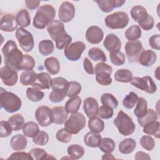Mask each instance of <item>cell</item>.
<instances>
[{
  "label": "cell",
  "mask_w": 160,
  "mask_h": 160,
  "mask_svg": "<svg viewBox=\"0 0 160 160\" xmlns=\"http://www.w3.org/2000/svg\"><path fill=\"white\" fill-rule=\"evenodd\" d=\"M47 31L55 41L56 47L58 49H62L72 42V38L66 32L64 25L61 21L55 19L51 21L47 26Z\"/></svg>",
  "instance_id": "6da1fadb"
},
{
  "label": "cell",
  "mask_w": 160,
  "mask_h": 160,
  "mask_svg": "<svg viewBox=\"0 0 160 160\" xmlns=\"http://www.w3.org/2000/svg\"><path fill=\"white\" fill-rule=\"evenodd\" d=\"M2 53L5 65L19 71L24 54L18 49L16 43L12 40L8 41L2 48Z\"/></svg>",
  "instance_id": "7a4b0ae2"
},
{
  "label": "cell",
  "mask_w": 160,
  "mask_h": 160,
  "mask_svg": "<svg viewBox=\"0 0 160 160\" xmlns=\"http://www.w3.org/2000/svg\"><path fill=\"white\" fill-rule=\"evenodd\" d=\"M56 16V10L50 4H44L40 6L33 18L32 25L34 28L42 29L53 21Z\"/></svg>",
  "instance_id": "3957f363"
},
{
  "label": "cell",
  "mask_w": 160,
  "mask_h": 160,
  "mask_svg": "<svg viewBox=\"0 0 160 160\" xmlns=\"http://www.w3.org/2000/svg\"><path fill=\"white\" fill-rule=\"evenodd\" d=\"M1 108H3L9 113H13L18 111L22 106L21 99L16 94L1 88L0 92Z\"/></svg>",
  "instance_id": "277c9868"
},
{
  "label": "cell",
  "mask_w": 160,
  "mask_h": 160,
  "mask_svg": "<svg viewBox=\"0 0 160 160\" xmlns=\"http://www.w3.org/2000/svg\"><path fill=\"white\" fill-rule=\"evenodd\" d=\"M114 124L119 132L125 136L132 134L136 129V125L132 118L122 110L118 112L116 118L114 119Z\"/></svg>",
  "instance_id": "5b68a950"
},
{
  "label": "cell",
  "mask_w": 160,
  "mask_h": 160,
  "mask_svg": "<svg viewBox=\"0 0 160 160\" xmlns=\"http://www.w3.org/2000/svg\"><path fill=\"white\" fill-rule=\"evenodd\" d=\"M129 20V16L126 12L118 11L108 15L104 19V22L108 28L116 29H123L126 27Z\"/></svg>",
  "instance_id": "8992f818"
},
{
  "label": "cell",
  "mask_w": 160,
  "mask_h": 160,
  "mask_svg": "<svg viewBox=\"0 0 160 160\" xmlns=\"http://www.w3.org/2000/svg\"><path fill=\"white\" fill-rule=\"evenodd\" d=\"M96 80L98 83L102 86H108L112 82L111 74L112 71V67L104 62L98 63L94 69Z\"/></svg>",
  "instance_id": "52a82bcc"
},
{
  "label": "cell",
  "mask_w": 160,
  "mask_h": 160,
  "mask_svg": "<svg viewBox=\"0 0 160 160\" xmlns=\"http://www.w3.org/2000/svg\"><path fill=\"white\" fill-rule=\"evenodd\" d=\"M86 119L81 112L72 114L64 122V128L71 134H76L86 126Z\"/></svg>",
  "instance_id": "ba28073f"
},
{
  "label": "cell",
  "mask_w": 160,
  "mask_h": 160,
  "mask_svg": "<svg viewBox=\"0 0 160 160\" xmlns=\"http://www.w3.org/2000/svg\"><path fill=\"white\" fill-rule=\"evenodd\" d=\"M16 38L21 49L26 52H30L34 48V42L32 34L24 28H18L16 31Z\"/></svg>",
  "instance_id": "9c48e42d"
},
{
  "label": "cell",
  "mask_w": 160,
  "mask_h": 160,
  "mask_svg": "<svg viewBox=\"0 0 160 160\" xmlns=\"http://www.w3.org/2000/svg\"><path fill=\"white\" fill-rule=\"evenodd\" d=\"M130 82L134 86L149 94H153L157 90L156 84L152 78L149 76H145L142 78H132Z\"/></svg>",
  "instance_id": "30bf717a"
},
{
  "label": "cell",
  "mask_w": 160,
  "mask_h": 160,
  "mask_svg": "<svg viewBox=\"0 0 160 160\" xmlns=\"http://www.w3.org/2000/svg\"><path fill=\"white\" fill-rule=\"evenodd\" d=\"M86 49L85 44L82 41H76L67 46L64 50L66 58L71 61L79 60Z\"/></svg>",
  "instance_id": "8fae6325"
},
{
  "label": "cell",
  "mask_w": 160,
  "mask_h": 160,
  "mask_svg": "<svg viewBox=\"0 0 160 160\" xmlns=\"http://www.w3.org/2000/svg\"><path fill=\"white\" fill-rule=\"evenodd\" d=\"M35 118L42 127H48L53 123V114L52 109L46 106H41L37 108L35 112Z\"/></svg>",
  "instance_id": "7c38bea8"
},
{
  "label": "cell",
  "mask_w": 160,
  "mask_h": 160,
  "mask_svg": "<svg viewBox=\"0 0 160 160\" xmlns=\"http://www.w3.org/2000/svg\"><path fill=\"white\" fill-rule=\"evenodd\" d=\"M124 49L129 62H134L138 60L142 51V44L139 40L129 41L126 43Z\"/></svg>",
  "instance_id": "4fadbf2b"
},
{
  "label": "cell",
  "mask_w": 160,
  "mask_h": 160,
  "mask_svg": "<svg viewBox=\"0 0 160 160\" xmlns=\"http://www.w3.org/2000/svg\"><path fill=\"white\" fill-rule=\"evenodd\" d=\"M0 77L2 82L7 86H13L18 79V73L15 69L6 65L0 69Z\"/></svg>",
  "instance_id": "5bb4252c"
},
{
  "label": "cell",
  "mask_w": 160,
  "mask_h": 160,
  "mask_svg": "<svg viewBox=\"0 0 160 160\" xmlns=\"http://www.w3.org/2000/svg\"><path fill=\"white\" fill-rule=\"evenodd\" d=\"M75 15V8L72 3L64 1L60 5L58 11V17L61 22H68L71 21Z\"/></svg>",
  "instance_id": "9a60e30c"
},
{
  "label": "cell",
  "mask_w": 160,
  "mask_h": 160,
  "mask_svg": "<svg viewBox=\"0 0 160 160\" xmlns=\"http://www.w3.org/2000/svg\"><path fill=\"white\" fill-rule=\"evenodd\" d=\"M104 33L101 28L97 26H92L88 28L86 32L87 41L92 44H97L103 39Z\"/></svg>",
  "instance_id": "2e32d148"
},
{
  "label": "cell",
  "mask_w": 160,
  "mask_h": 160,
  "mask_svg": "<svg viewBox=\"0 0 160 160\" xmlns=\"http://www.w3.org/2000/svg\"><path fill=\"white\" fill-rule=\"evenodd\" d=\"M18 23L16 18L10 14H6L2 16L0 22L1 30L5 32H13L17 29Z\"/></svg>",
  "instance_id": "e0dca14e"
},
{
  "label": "cell",
  "mask_w": 160,
  "mask_h": 160,
  "mask_svg": "<svg viewBox=\"0 0 160 160\" xmlns=\"http://www.w3.org/2000/svg\"><path fill=\"white\" fill-rule=\"evenodd\" d=\"M52 79L50 75L46 72H40L38 74V78L36 81L32 84L33 88L41 90L48 89L51 87Z\"/></svg>",
  "instance_id": "ac0fdd59"
},
{
  "label": "cell",
  "mask_w": 160,
  "mask_h": 160,
  "mask_svg": "<svg viewBox=\"0 0 160 160\" xmlns=\"http://www.w3.org/2000/svg\"><path fill=\"white\" fill-rule=\"evenodd\" d=\"M83 109L89 118L96 117L98 113V102L96 99L92 97L87 98L84 101Z\"/></svg>",
  "instance_id": "d6986e66"
},
{
  "label": "cell",
  "mask_w": 160,
  "mask_h": 160,
  "mask_svg": "<svg viewBox=\"0 0 160 160\" xmlns=\"http://www.w3.org/2000/svg\"><path fill=\"white\" fill-rule=\"evenodd\" d=\"M99 9L104 12H109L114 8L121 7L125 2L124 0H98L96 1Z\"/></svg>",
  "instance_id": "ffe728a7"
},
{
  "label": "cell",
  "mask_w": 160,
  "mask_h": 160,
  "mask_svg": "<svg viewBox=\"0 0 160 160\" xmlns=\"http://www.w3.org/2000/svg\"><path fill=\"white\" fill-rule=\"evenodd\" d=\"M104 48L110 52L119 51L121 48V42L119 38L114 34H108L104 41Z\"/></svg>",
  "instance_id": "44dd1931"
},
{
  "label": "cell",
  "mask_w": 160,
  "mask_h": 160,
  "mask_svg": "<svg viewBox=\"0 0 160 160\" xmlns=\"http://www.w3.org/2000/svg\"><path fill=\"white\" fill-rule=\"evenodd\" d=\"M157 59L156 54L150 49L142 51L138 58V62L143 66L148 67L156 62Z\"/></svg>",
  "instance_id": "7402d4cb"
},
{
  "label": "cell",
  "mask_w": 160,
  "mask_h": 160,
  "mask_svg": "<svg viewBox=\"0 0 160 160\" xmlns=\"http://www.w3.org/2000/svg\"><path fill=\"white\" fill-rule=\"evenodd\" d=\"M69 86V82L62 77H57L52 79L51 88L52 91L66 93Z\"/></svg>",
  "instance_id": "603a6c76"
},
{
  "label": "cell",
  "mask_w": 160,
  "mask_h": 160,
  "mask_svg": "<svg viewBox=\"0 0 160 160\" xmlns=\"http://www.w3.org/2000/svg\"><path fill=\"white\" fill-rule=\"evenodd\" d=\"M28 140L26 136L22 134H16L12 136L10 141L11 148L16 151L24 150L27 146Z\"/></svg>",
  "instance_id": "cb8c5ba5"
},
{
  "label": "cell",
  "mask_w": 160,
  "mask_h": 160,
  "mask_svg": "<svg viewBox=\"0 0 160 160\" xmlns=\"http://www.w3.org/2000/svg\"><path fill=\"white\" fill-rule=\"evenodd\" d=\"M131 16L136 22L140 23L145 20L149 15L145 8L140 5L133 6L131 9Z\"/></svg>",
  "instance_id": "d4e9b609"
},
{
  "label": "cell",
  "mask_w": 160,
  "mask_h": 160,
  "mask_svg": "<svg viewBox=\"0 0 160 160\" xmlns=\"http://www.w3.org/2000/svg\"><path fill=\"white\" fill-rule=\"evenodd\" d=\"M53 114V123L57 124H62L66 121L68 118V112L63 106H56L52 108Z\"/></svg>",
  "instance_id": "484cf974"
},
{
  "label": "cell",
  "mask_w": 160,
  "mask_h": 160,
  "mask_svg": "<svg viewBox=\"0 0 160 160\" xmlns=\"http://www.w3.org/2000/svg\"><path fill=\"white\" fill-rule=\"evenodd\" d=\"M44 65L48 72L52 74H57L60 70V63L55 57H49L44 60Z\"/></svg>",
  "instance_id": "4316f807"
},
{
  "label": "cell",
  "mask_w": 160,
  "mask_h": 160,
  "mask_svg": "<svg viewBox=\"0 0 160 160\" xmlns=\"http://www.w3.org/2000/svg\"><path fill=\"white\" fill-rule=\"evenodd\" d=\"M101 136L99 133L94 132H88L84 136V142L90 148H97L99 146L101 141Z\"/></svg>",
  "instance_id": "83f0119b"
},
{
  "label": "cell",
  "mask_w": 160,
  "mask_h": 160,
  "mask_svg": "<svg viewBox=\"0 0 160 160\" xmlns=\"http://www.w3.org/2000/svg\"><path fill=\"white\" fill-rule=\"evenodd\" d=\"M136 147V142L132 138H126L120 142L119 151L123 154H129L133 152Z\"/></svg>",
  "instance_id": "f1b7e54d"
},
{
  "label": "cell",
  "mask_w": 160,
  "mask_h": 160,
  "mask_svg": "<svg viewBox=\"0 0 160 160\" xmlns=\"http://www.w3.org/2000/svg\"><path fill=\"white\" fill-rule=\"evenodd\" d=\"M81 102L82 100L81 98L78 96L69 98L66 102L65 109L68 113H76L78 111Z\"/></svg>",
  "instance_id": "f546056e"
},
{
  "label": "cell",
  "mask_w": 160,
  "mask_h": 160,
  "mask_svg": "<svg viewBox=\"0 0 160 160\" xmlns=\"http://www.w3.org/2000/svg\"><path fill=\"white\" fill-rule=\"evenodd\" d=\"M16 19L18 25L21 28H26L31 24V16L26 9L20 10L16 14Z\"/></svg>",
  "instance_id": "4dcf8cb0"
},
{
  "label": "cell",
  "mask_w": 160,
  "mask_h": 160,
  "mask_svg": "<svg viewBox=\"0 0 160 160\" xmlns=\"http://www.w3.org/2000/svg\"><path fill=\"white\" fill-rule=\"evenodd\" d=\"M38 78V74L34 71H25L22 72L20 76V82L24 86L32 85V84L36 81Z\"/></svg>",
  "instance_id": "1f68e13d"
},
{
  "label": "cell",
  "mask_w": 160,
  "mask_h": 160,
  "mask_svg": "<svg viewBox=\"0 0 160 160\" xmlns=\"http://www.w3.org/2000/svg\"><path fill=\"white\" fill-rule=\"evenodd\" d=\"M8 122L10 124L12 131H18L22 128L24 125V119L21 114H15L9 118Z\"/></svg>",
  "instance_id": "d6a6232c"
},
{
  "label": "cell",
  "mask_w": 160,
  "mask_h": 160,
  "mask_svg": "<svg viewBox=\"0 0 160 160\" xmlns=\"http://www.w3.org/2000/svg\"><path fill=\"white\" fill-rule=\"evenodd\" d=\"M39 132L38 125L33 121H29L24 124L22 127V132L28 138H34Z\"/></svg>",
  "instance_id": "836d02e7"
},
{
  "label": "cell",
  "mask_w": 160,
  "mask_h": 160,
  "mask_svg": "<svg viewBox=\"0 0 160 160\" xmlns=\"http://www.w3.org/2000/svg\"><path fill=\"white\" fill-rule=\"evenodd\" d=\"M88 128L91 131L99 133L104 129V122L98 117H93L89 118L88 121Z\"/></svg>",
  "instance_id": "e575fe53"
},
{
  "label": "cell",
  "mask_w": 160,
  "mask_h": 160,
  "mask_svg": "<svg viewBox=\"0 0 160 160\" xmlns=\"http://www.w3.org/2000/svg\"><path fill=\"white\" fill-rule=\"evenodd\" d=\"M54 49V45L51 40H42L38 44V50L39 53L42 56L51 54Z\"/></svg>",
  "instance_id": "d590c367"
},
{
  "label": "cell",
  "mask_w": 160,
  "mask_h": 160,
  "mask_svg": "<svg viewBox=\"0 0 160 160\" xmlns=\"http://www.w3.org/2000/svg\"><path fill=\"white\" fill-rule=\"evenodd\" d=\"M148 111V102L147 101L141 97L138 98L136 106L134 110V113L137 118H141L143 117Z\"/></svg>",
  "instance_id": "8d00e7d4"
},
{
  "label": "cell",
  "mask_w": 160,
  "mask_h": 160,
  "mask_svg": "<svg viewBox=\"0 0 160 160\" xmlns=\"http://www.w3.org/2000/svg\"><path fill=\"white\" fill-rule=\"evenodd\" d=\"M67 152L72 159H78L81 158L84 154V149L79 144H71L68 146Z\"/></svg>",
  "instance_id": "74e56055"
},
{
  "label": "cell",
  "mask_w": 160,
  "mask_h": 160,
  "mask_svg": "<svg viewBox=\"0 0 160 160\" xmlns=\"http://www.w3.org/2000/svg\"><path fill=\"white\" fill-rule=\"evenodd\" d=\"M124 36L129 41H136L141 37V30L138 25H132L128 28L125 32Z\"/></svg>",
  "instance_id": "f35d334b"
},
{
  "label": "cell",
  "mask_w": 160,
  "mask_h": 160,
  "mask_svg": "<svg viewBox=\"0 0 160 160\" xmlns=\"http://www.w3.org/2000/svg\"><path fill=\"white\" fill-rule=\"evenodd\" d=\"M115 147V142L112 139L109 138H102L98 146L100 150L104 153H111L114 150Z\"/></svg>",
  "instance_id": "ab89813d"
},
{
  "label": "cell",
  "mask_w": 160,
  "mask_h": 160,
  "mask_svg": "<svg viewBox=\"0 0 160 160\" xmlns=\"http://www.w3.org/2000/svg\"><path fill=\"white\" fill-rule=\"evenodd\" d=\"M143 132L149 135H153L156 138H159V122L152 121L143 126Z\"/></svg>",
  "instance_id": "60d3db41"
},
{
  "label": "cell",
  "mask_w": 160,
  "mask_h": 160,
  "mask_svg": "<svg viewBox=\"0 0 160 160\" xmlns=\"http://www.w3.org/2000/svg\"><path fill=\"white\" fill-rule=\"evenodd\" d=\"M132 78V74L129 69H118L114 74V79L118 82H129Z\"/></svg>",
  "instance_id": "b9f144b4"
},
{
  "label": "cell",
  "mask_w": 160,
  "mask_h": 160,
  "mask_svg": "<svg viewBox=\"0 0 160 160\" xmlns=\"http://www.w3.org/2000/svg\"><path fill=\"white\" fill-rule=\"evenodd\" d=\"M158 116L157 112L152 109H148L147 112L143 117L141 118H138V122L141 126L143 127L146 124L152 121H156L158 119Z\"/></svg>",
  "instance_id": "7bdbcfd3"
},
{
  "label": "cell",
  "mask_w": 160,
  "mask_h": 160,
  "mask_svg": "<svg viewBox=\"0 0 160 160\" xmlns=\"http://www.w3.org/2000/svg\"><path fill=\"white\" fill-rule=\"evenodd\" d=\"M88 56L90 59L94 61H99L101 62H105L107 61V58L104 51L96 47L92 48L89 50Z\"/></svg>",
  "instance_id": "ee69618b"
},
{
  "label": "cell",
  "mask_w": 160,
  "mask_h": 160,
  "mask_svg": "<svg viewBox=\"0 0 160 160\" xmlns=\"http://www.w3.org/2000/svg\"><path fill=\"white\" fill-rule=\"evenodd\" d=\"M101 102L102 105L110 107L112 109H115L118 106L117 99L110 93H104L101 97Z\"/></svg>",
  "instance_id": "f6af8a7d"
},
{
  "label": "cell",
  "mask_w": 160,
  "mask_h": 160,
  "mask_svg": "<svg viewBox=\"0 0 160 160\" xmlns=\"http://www.w3.org/2000/svg\"><path fill=\"white\" fill-rule=\"evenodd\" d=\"M26 96L31 101L38 102L42 99L44 96V93L33 88H28L26 89Z\"/></svg>",
  "instance_id": "bcb514c9"
},
{
  "label": "cell",
  "mask_w": 160,
  "mask_h": 160,
  "mask_svg": "<svg viewBox=\"0 0 160 160\" xmlns=\"http://www.w3.org/2000/svg\"><path fill=\"white\" fill-rule=\"evenodd\" d=\"M34 59L29 54H24L23 58L20 64L19 70H25L31 71L32 70L35 66Z\"/></svg>",
  "instance_id": "7dc6e473"
},
{
  "label": "cell",
  "mask_w": 160,
  "mask_h": 160,
  "mask_svg": "<svg viewBox=\"0 0 160 160\" xmlns=\"http://www.w3.org/2000/svg\"><path fill=\"white\" fill-rule=\"evenodd\" d=\"M138 99V95L134 92H130L124 98L122 101V104L126 109H131L136 105Z\"/></svg>",
  "instance_id": "c3c4849f"
},
{
  "label": "cell",
  "mask_w": 160,
  "mask_h": 160,
  "mask_svg": "<svg viewBox=\"0 0 160 160\" xmlns=\"http://www.w3.org/2000/svg\"><path fill=\"white\" fill-rule=\"evenodd\" d=\"M109 57L111 62L115 66H121L124 64L126 58L124 54L119 51L110 52Z\"/></svg>",
  "instance_id": "681fc988"
},
{
  "label": "cell",
  "mask_w": 160,
  "mask_h": 160,
  "mask_svg": "<svg viewBox=\"0 0 160 160\" xmlns=\"http://www.w3.org/2000/svg\"><path fill=\"white\" fill-rule=\"evenodd\" d=\"M29 152L32 156L33 159L39 160V159H49L51 158L56 159L55 158L48 154V153L45 151V150H44L43 149H41V148H33Z\"/></svg>",
  "instance_id": "f907efd6"
},
{
  "label": "cell",
  "mask_w": 160,
  "mask_h": 160,
  "mask_svg": "<svg viewBox=\"0 0 160 160\" xmlns=\"http://www.w3.org/2000/svg\"><path fill=\"white\" fill-rule=\"evenodd\" d=\"M141 146L147 151H152L155 146L154 139L148 135L143 136L141 138L139 141Z\"/></svg>",
  "instance_id": "816d5d0a"
},
{
  "label": "cell",
  "mask_w": 160,
  "mask_h": 160,
  "mask_svg": "<svg viewBox=\"0 0 160 160\" xmlns=\"http://www.w3.org/2000/svg\"><path fill=\"white\" fill-rule=\"evenodd\" d=\"M56 138L58 141L64 142L68 143L71 141L72 139V134L69 132L65 128H62L58 131L56 134Z\"/></svg>",
  "instance_id": "f5cc1de1"
},
{
  "label": "cell",
  "mask_w": 160,
  "mask_h": 160,
  "mask_svg": "<svg viewBox=\"0 0 160 160\" xmlns=\"http://www.w3.org/2000/svg\"><path fill=\"white\" fill-rule=\"evenodd\" d=\"M81 91V85L76 81L69 82V86L67 92V96L69 98L77 96Z\"/></svg>",
  "instance_id": "db71d44e"
},
{
  "label": "cell",
  "mask_w": 160,
  "mask_h": 160,
  "mask_svg": "<svg viewBox=\"0 0 160 160\" xmlns=\"http://www.w3.org/2000/svg\"><path fill=\"white\" fill-rule=\"evenodd\" d=\"M32 141L37 145L44 146L49 141L48 134L43 131H40L38 134L32 138Z\"/></svg>",
  "instance_id": "11a10c76"
},
{
  "label": "cell",
  "mask_w": 160,
  "mask_h": 160,
  "mask_svg": "<svg viewBox=\"0 0 160 160\" xmlns=\"http://www.w3.org/2000/svg\"><path fill=\"white\" fill-rule=\"evenodd\" d=\"M113 113H114L113 109L111 108L109 106L102 105V106L99 107L98 115L101 118L108 119H110L112 117Z\"/></svg>",
  "instance_id": "9f6ffc18"
},
{
  "label": "cell",
  "mask_w": 160,
  "mask_h": 160,
  "mask_svg": "<svg viewBox=\"0 0 160 160\" xmlns=\"http://www.w3.org/2000/svg\"><path fill=\"white\" fill-rule=\"evenodd\" d=\"M0 137L6 138L9 136L12 131V129L8 121H1L0 122Z\"/></svg>",
  "instance_id": "6f0895ef"
},
{
  "label": "cell",
  "mask_w": 160,
  "mask_h": 160,
  "mask_svg": "<svg viewBox=\"0 0 160 160\" xmlns=\"http://www.w3.org/2000/svg\"><path fill=\"white\" fill-rule=\"evenodd\" d=\"M7 159H26V160H32L33 158L31 154L25 152H14L12 153Z\"/></svg>",
  "instance_id": "680465c9"
},
{
  "label": "cell",
  "mask_w": 160,
  "mask_h": 160,
  "mask_svg": "<svg viewBox=\"0 0 160 160\" xmlns=\"http://www.w3.org/2000/svg\"><path fill=\"white\" fill-rule=\"evenodd\" d=\"M139 24V26L145 31H149L151 29L154 25V20L152 16L148 15L147 18Z\"/></svg>",
  "instance_id": "91938a15"
},
{
  "label": "cell",
  "mask_w": 160,
  "mask_h": 160,
  "mask_svg": "<svg viewBox=\"0 0 160 160\" xmlns=\"http://www.w3.org/2000/svg\"><path fill=\"white\" fill-rule=\"evenodd\" d=\"M66 93L52 91L49 95V99L51 102L56 103L62 101L66 98Z\"/></svg>",
  "instance_id": "94428289"
},
{
  "label": "cell",
  "mask_w": 160,
  "mask_h": 160,
  "mask_svg": "<svg viewBox=\"0 0 160 160\" xmlns=\"http://www.w3.org/2000/svg\"><path fill=\"white\" fill-rule=\"evenodd\" d=\"M160 36L159 34H154L150 37L149 39V46L154 49L159 50L160 49Z\"/></svg>",
  "instance_id": "6125c7cd"
},
{
  "label": "cell",
  "mask_w": 160,
  "mask_h": 160,
  "mask_svg": "<svg viewBox=\"0 0 160 160\" xmlns=\"http://www.w3.org/2000/svg\"><path fill=\"white\" fill-rule=\"evenodd\" d=\"M83 67L85 71L89 74H94V70L92 62L88 58H85L83 61Z\"/></svg>",
  "instance_id": "be15d7a7"
},
{
  "label": "cell",
  "mask_w": 160,
  "mask_h": 160,
  "mask_svg": "<svg viewBox=\"0 0 160 160\" xmlns=\"http://www.w3.org/2000/svg\"><path fill=\"white\" fill-rule=\"evenodd\" d=\"M26 6L28 9L33 10L36 9L40 4L41 1H38V0H33V1H31V0H26L25 1Z\"/></svg>",
  "instance_id": "e7e4bbea"
},
{
  "label": "cell",
  "mask_w": 160,
  "mask_h": 160,
  "mask_svg": "<svg viewBox=\"0 0 160 160\" xmlns=\"http://www.w3.org/2000/svg\"><path fill=\"white\" fill-rule=\"evenodd\" d=\"M134 159L136 160H141V159L149 160V159H151V158L148 154H147L144 152H142V151H138L136 152Z\"/></svg>",
  "instance_id": "03108f58"
},
{
  "label": "cell",
  "mask_w": 160,
  "mask_h": 160,
  "mask_svg": "<svg viewBox=\"0 0 160 160\" xmlns=\"http://www.w3.org/2000/svg\"><path fill=\"white\" fill-rule=\"evenodd\" d=\"M116 158L113 156L111 153H105L102 156V159H115Z\"/></svg>",
  "instance_id": "003e7915"
}]
</instances>
